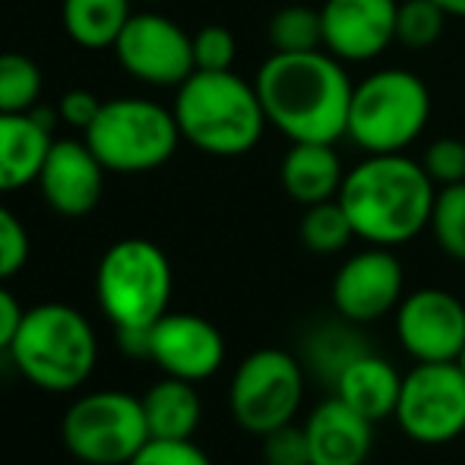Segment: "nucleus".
Returning <instances> with one entry per match:
<instances>
[{"instance_id": "nucleus-1", "label": "nucleus", "mask_w": 465, "mask_h": 465, "mask_svg": "<svg viewBox=\"0 0 465 465\" xmlns=\"http://www.w3.org/2000/svg\"><path fill=\"white\" fill-rule=\"evenodd\" d=\"M253 86L263 102L266 121L292 143H339L349 127L351 83L345 64L326 48L272 51L260 64Z\"/></svg>"}, {"instance_id": "nucleus-2", "label": "nucleus", "mask_w": 465, "mask_h": 465, "mask_svg": "<svg viewBox=\"0 0 465 465\" xmlns=\"http://www.w3.org/2000/svg\"><path fill=\"white\" fill-rule=\"evenodd\" d=\"M336 200L342 203L355 238L377 247H399L428 232L437 184L421 162L405 153L364 155L345 172Z\"/></svg>"}, {"instance_id": "nucleus-3", "label": "nucleus", "mask_w": 465, "mask_h": 465, "mask_svg": "<svg viewBox=\"0 0 465 465\" xmlns=\"http://www.w3.org/2000/svg\"><path fill=\"white\" fill-rule=\"evenodd\" d=\"M172 111L184 143L215 159L247 155L270 127L253 80L234 70H193L174 89Z\"/></svg>"}, {"instance_id": "nucleus-4", "label": "nucleus", "mask_w": 465, "mask_h": 465, "mask_svg": "<svg viewBox=\"0 0 465 465\" xmlns=\"http://www.w3.org/2000/svg\"><path fill=\"white\" fill-rule=\"evenodd\" d=\"M16 371L48 392L80 390L98 364V339L86 313L70 304H35L23 313L10 345Z\"/></svg>"}, {"instance_id": "nucleus-5", "label": "nucleus", "mask_w": 465, "mask_h": 465, "mask_svg": "<svg viewBox=\"0 0 465 465\" xmlns=\"http://www.w3.org/2000/svg\"><path fill=\"white\" fill-rule=\"evenodd\" d=\"M430 108V89L415 70H373L355 83L345 140L364 155L405 153L428 130Z\"/></svg>"}, {"instance_id": "nucleus-6", "label": "nucleus", "mask_w": 465, "mask_h": 465, "mask_svg": "<svg viewBox=\"0 0 465 465\" xmlns=\"http://www.w3.org/2000/svg\"><path fill=\"white\" fill-rule=\"evenodd\" d=\"M83 140L108 172L143 174L172 162L184 136L172 108L153 98L121 95L102 102Z\"/></svg>"}, {"instance_id": "nucleus-7", "label": "nucleus", "mask_w": 465, "mask_h": 465, "mask_svg": "<svg viewBox=\"0 0 465 465\" xmlns=\"http://www.w3.org/2000/svg\"><path fill=\"white\" fill-rule=\"evenodd\" d=\"M174 272L165 251L146 238L114 241L95 270V298L114 330L153 326L172 304Z\"/></svg>"}, {"instance_id": "nucleus-8", "label": "nucleus", "mask_w": 465, "mask_h": 465, "mask_svg": "<svg viewBox=\"0 0 465 465\" xmlns=\"http://www.w3.org/2000/svg\"><path fill=\"white\" fill-rule=\"evenodd\" d=\"M61 440L74 460L86 465H127L153 437L140 396L98 390L70 402L61 421Z\"/></svg>"}, {"instance_id": "nucleus-9", "label": "nucleus", "mask_w": 465, "mask_h": 465, "mask_svg": "<svg viewBox=\"0 0 465 465\" xmlns=\"http://www.w3.org/2000/svg\"><path fill=\"white\" fill-rule=\"evenodd\" d=\"M304 364L282 349H260L238 364L228 386V405L247 434H270L292 424L304 402Z\"/></svg>"}, {"instance_id": "nucleus-10", "label": "nucleus", "mask_w": 465, "mask_h": 465, "mask_svg": "<svg viewBox=\"0 0 465 465\" xmlns=\"http://www.w3.org/2000/svg\"><path fill=\"white\" fill-rule=\"evenodd\" d=\"M409 440L421 447H443L465 434V373L456 361L415 364L402 377L392 411Z\"/></svg>"}, {"instance_id": "nucleus-11", "label": "nucleus", "mask_w": 465, "mask_h": 465, "mask_svg": "<svg viewBox=\"0 0 465 465\" xmlns=\"http://www.w3.org/2000/svg\"><path fill=\"white\" fill-rule=\"evenodd\" d=\"M111 51L124 74L155 89H178L196 70L193 35L162 13H134Z\"/></svg>"}, {"instance_id": "nucleus-12", "label": "nucleus", "mask_w": 465, "mask_h": 465, "mask_svg": "<svg viewBox=\"0 0 465 465\" xmlns=\"http://www.w3.org/2000/svg\"><path fill=\"white\" fill-rule=\"evenodd\" d=\"M396 342L415 364L456 361L465 345V304L447 288H415L396 307Z\"/></svg>"}, {"instance_id": "nucleus-13", "label": "nucleus", "mask_w": 465, "mask_h": 465, "mask_svg": "<svg viewBox=\"0 0 465 465\" xmlns=\"http://www.w3.org/2000/svg\"><path fill=\"white\" fill-rule=\"evenodd\" d=\"M405 298V270L392 247L368 244L351 253L332 276V307L342 320L368 326L396 313Z\"/></svg>"}, {"instance_id": "nucleus-14", "label": "nucleus", "mask_w": 465, "mask_h": 465, "mask_svg": "<svg viewBox=\"0 0 465 465\" xmlns=\"http://www.w3.org/2000/svg\"><path fill=\"white\" fill-rule=\"evenodd\" d=\"M399 0H326L323 48L342 64H371L396 42Z\"/></svg>"}, {"instance_id": "nucleus-15", "label": "nucleus", "mask_w": 465, "mask_h": 465, "mask_svg": "<svg viewBox=\"0 0 465 465\" xmlns=\"http://www.w3.org/2000/svg\"><path fill=\"white\" fill-rule=\"evenodd\" d=\"M104 172L86 140H54L35 184L57 215L83 219L102 203Z\"/></svg>"}, {"instance_id": "nucleus-16", "label": "nucleus", "mask_w": 465, "mask_h": 465, "mask_svg": "<svg viewBox=\"0 0 465 465\" xmlns=\"http://www.w3.org/2000/svg\"><path fill=\"white\" fill-rule=\"evenodd\" d=\"M149 358L159 364L168 377H181L190 383L209 380L225 361V339L196 313H172L153 323V345Z\"/></svg>"}, {"instance_id": "nucleus-17", "label": "nucleus", "mask_w": 465, "mask_h": 465, "mask_svg": "<svg viewBox=\"0 0 465 465\" xmlns=\"http://www.w3.org/2000/svg\"><path fill=\"white\" fill-rule=\"evenodd\" d=\"M311 465H368L373 421L339 396H330L304 421Z\"/></svg>"}, {"instance_id": "nucleus-18", "label": "nucleus", "mask_w": 465, "mask_h": 465, "mask_svg": "<svg viewBox=\"0 0 465 465\" xmlns=\"http://www.w3.org/2000/svg\"><path fill=\"white\" fill-rule=\"evenodd\" d=\"M57 111L32 108L0 114V193L35 184L54 143Z\"/></svg>"}, {"instance_id": "nucleus-19", "label": "nucleus", "mask_w": 465, "mask_h": 465, "mask_svg": "<svg viewBox=\"0 0 465 465\" xmlns=\"http://www.w3.org/2000/svg\"><path fill=\"white\" fill-rule=\"evenodd\" d=\"M399 390H402V373L396 371V364L386 361L383 355H377L371 349L351 358L339 371V377L332 380V396L349 402L351 409L371 418L373 424L383 421V418H392Z\"/></svg>"}, {"instance_id": "nucleus-20", "label": "nucleus", "mask_w": 465, "mask_h": 465, "mask_svg": "<svg viewBox=\"0 0 465 465\" xmlns=\"http://www.w3.org/2000/svg\"><path fill=\"white\" fill-rule=\"evenodd\" d=\"M279 181L301 206L336 200L345 181V165L336 153V143H292L279 165Z\"/></svg>"}, {"instance_id": "nucleus-21", "label": "nucleus", "mask_w": 465, "mask_h": 465, "mask_svg": "<svg viewBox=\"0 0 465 465\" xmlns=\"http://www.w3.org/2000/svg\"><path fill=\"white\" fill-rule=\"evenodd\" d=\"M143 399L149 437L153 440H193L203 418V402L196 383L181 377H168L153 383Z\"/></svg>"}, {"instance_id": "nucleus-22", "label": "nucleus", "mask_w": 465, "mask_h": 465, "mask_svg": "<svg viewBox=\"0 0 465 465\" xmlns=\"http://www.w3.org/2000/svg\"><path fill=\"white\" fill-rule=\"evenodd\" d=\"M134 0H61V25L74 45L86 51L114 48L124 32Z\"/></svg>"}, {"instance_id": "nucleus-23", "label": "nucleus", "mask_w": 465, "mask_h": 465, "mask_svg": "<svg viewBox=\"0 0 465 465\" xmlns=\"http://www.w3.org/2000/svg\"><path fill=\"white\" fill-rule=\"evenodd\" d=\"M368 349L361 336H358L355 323L339 320V323H323L307 336L304 342V361L311 364V371L317 373L323 383L332 386V380L339 377V371L351 361L355 355Z\"/></svg>"}, {"instance_id": "nucleus-24", "label": "nucleus", "mask_w": 465, "mask_h": 465, "mask_svg": "<svg viewBox=\"0 0 465 465\" xmlns=\"http://www.w3.org/2000/svg\"><path fill=\"white\" fill-rule=\"evenodd\" d=\"M301 244L311 253H320V257H332V253H342L345 247L355 238V228H351L349 215H345L342 203L339 200H326L317 203V206H307L304 215H301Z\"/></svg>"}, {"instance_id": "nucleus-25", "label": "nucleus", "mask_w": 465, "mask_h": 465, "mask_svg": "<svg viewBox=\"0 0 465 465\" xmlns=\"http://www.w3.org/2000/svg\"><path fill=\"white\" fill-rule=\"evenodd\" d=\"M42 86V67L29 54L0 51V114H19V111L38 108Z\"/></svg>"}, {"instance_id": "nucleus-26", "label": "nucleus", "mask_w": 465, "mask_h": 465, "mask_svg": "<svg viewBox=\"0 0 465 465\" xmlns=\"http://www.w3.org/2000/svg\"><path fill=\"white\" fill-rule=\"evenodd\" d=\"M428 232L434 234L437 247L450 260L465 263V181L462 184L437 187Z\"/></svg>"}, {"instance_id": "nucleus-27", "label": "nucleus", "mask_w": 465, "mask_h": 465, "mask_svg": "<svg viewBox=\"0 0 465 465\" xmlns=\"http://www.w3.org/2000/svg\"><path fill=\"white\" fill-rule=\"evenodd\" d=\"M270 45L272 51H285V54L323 48L320 10H311V6H301V4L282 6L276 16L270 19Z\"/></svg>"}, {"instance_id": "nucleus-28", "label": "nucleus", "mask_w": 465, "mask_h": 465, "mask_svg": "<svg viewBox=\"0 0 465 465\" xmlns=\"http://www.w3.org/2000/svg\"><path fill=\"white\" fill-rule=\"evenodd\" d=\"M447 13L434 0H399L396 10V42L411 51L430 48L440 42L447 29Z\"/></svg>"}, {"instance_id": "nucleus-29", "label": "nucleus", "mask_w": 465, "mask_h": 465, "mask_svg": "<svg viewBox=\"0 0 465 465\" xmlns=\"http://www.w3.org/2000/svg\"><path fill=\"white\" fill-rule=\"evenodd\" d=\"M421 165L437 187L462 184L465 181V143L456 136H440L421 155Z\"/></svg>"}, {"instance_id": "nucleus-30", "label": "nucleus", "mask_w": 465, "mask_h": 465, "mask_svg": "<svg viewBox=\"0 0 465 465\" xmlns=\"http://www.w3.org/2000/svg\"><path fill=\"white\" fill-rule=\"evenodd\" d=\"M238 57V42L232 29L219 23L203 25L193 35V64L196 70H232Z\"/></svg>"}, {"instance_id": "nucleus-31", "label": "nucleus", "mask_w": 465, "mask_h": 465, "mask_svg": "<svg viewBox=\"0 0 465 465\" xmlns=\"http://www.w3.org/2000/svg\"><path fill=\"white\" fill-rule=\"evenodd\" d=\"M29 232L10 206L0 203V282L13 279L29 263Z\"/></svg>"}, {"instance_id": "nucleus-32", "label": "nucleus", "mask_w": 465, "mask_h": 465, "mask_svg": "<svg viewBox=\"0 0 465 465\" xmlns=\"http://www.w3.org/2000/svg\"><path fill=\"white\" fill-rule=\"evenodd\" d=\"M263 462L266 465H311L304 424H282V428L263 434Z\"/></svg>"}, {"instance_id": "nucleus-33", "label": "nucleus", "mask_w": 465, "mask_h": 465, "mask_svg": "<svg viewBox=\"0 0 465 465\" xmlns=\"http://www.w3.org/2000/svg\"><path fill=\"white\" fill-rule=\"evenodd\" d=\"M127 465H213L193 440H149Z\"/></svg>"}, {"instance_id": "nucleus-34", "label": "nucleus", "mask_w": 465, "mask_h": 465, "mask_svg": "<svg viewBox=\"0 0 465 465\" xmlns=\"http://www.w3.org/2000/svg\"><path fill=\"white\" fill-rule=\"evenodd\" d=\"M98 108H102V98L95 93H89V89H70V93L61 95V102L54 104L57 111V121L67 124V127L80 130V134H86L89 124L95 121Z\"/></svg>"}, {"instance_id": "nucleus-35", "label": "nucleus", "mask_w": 465, "mask_h": 465, "mask_svg": "<svg viewBox=\"0 0 465 465\" xmlns=\"http://www.w3.org/2000/svg\"><path fill=\"white\" fill-rule=\"evenodd\" d=\"M23 304L16 301V294L0 282V355H10V345L23 323Z\"/></svg>"}, {"instance_id": "nucleus-36", "label": "nucleus", "mask_w": 465, "mask_h": 465, "mask_svg": "<svg viewBox=\"0 0 465 465\" xmlns=\"http://www.w3.org/2000/svg\"><path fill=\"white\" fill-rule=\"evenodd\" d=\"M117 332V349L130 358H149V345H153V326H124Z\"/></svg>"}, {"instance_id": "nucleus-37", "label": "nucleus", "mask_w": 465, "mask_h": 465, "mask_svg": "<svg viewBox=\"0 0 465 465\" xmlns=\"http://www.w3.org/2000/svg\"><path fill=\"white\" fill-rule=\"evenodd\" d=\"M447 16H456V19H465V0H434Z\"/></svg>"}, {"instance_id": "nucleus-38", "label": "nucleus", "mask_w": 465, "mask_h": 465, "mask_svg": "<svg viewBox=\"0 0 465 465\" xmlns=\"http://www.w3.org/2000/svg\"><path fill=\"white\" fill-rule=\"evenodd\" d=\"M456 364H460V371L465 373V345H462V351H460V358H456Z\"/></svg>"}, {"instance_id": "nucleus-39", "label": "nucleus", "mask_w": 465, "mask_h": 465, "mask_svg": "<svg viewBox=\"0 0 465 465\" xmlns=\"http://www.w3.org/2000/svg\"><path fill=\"white\" fill-rule=\"evenodd\" d=\"M143 4H162V0H143Z\"/></svg>"}]
</instances>
